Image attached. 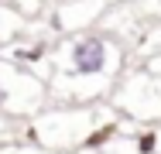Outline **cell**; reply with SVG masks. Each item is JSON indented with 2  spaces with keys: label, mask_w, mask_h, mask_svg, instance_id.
<instances>
[{
  "label": "cell",
  "mask_w": 161,
  "mask_h": 154,
  "mask_svg": "<svg viewBox=\"0 0 161 154\" xmlns=\"http://www.w3.org/2000/svg\"><path fill=\"white\" fill-rule=\"evenodd\" d=\"M48 106V82L0 55V117L28 123Z\"/></svg>",
  "instance_id": "obj_3"
},
{
  "label": "cell",
  "mask_w": 161,
  "mask_h": 154,
  "mask_svg": "<svg viewBox=\"0 0 161 154\" xmlns=\"http://www.w3.org/2000/svg\"><path fill=\"white\" fill-rule=\"evenodd\" d=\"M124 72H127V45L110 31L93 28L82 34H65L58 38L52 55L48 103L58 106L110 103Z\"/></svg>",
  "instance_id": "obj_1"
},
{
  "label": "cell",
  "mask_w": 161,
  "mask_h": 154,
  "mask_svg": "<svg viewBox=\"0 0 161 154\" xmlns=\"http://www.w3.org/2000/svg\"><path fill=\"white\" fill-rule=\"evenodd\" d=\"M7 3H10L14 10H21L31 24H34V21H41V17H48V10H52L48 0H7Z\"/></svg>",
  "instance_id": "obj_6"
},
{
  "label": "cell",
  "mask_w": 161,
  "mask_h": 154,
  "mask_svg": "<svg viewBox=\"0 0 161 154\" xmlns=\"http://www.w3.org/2000/svg\"><path fill=\"white\" fill-rule=\"evenodd\" d=\"M21 137H24V123H21V120H10V117H0V144L21 140Z\"/></svg>",
  "instance_id": "obj_7"
},
{
  "label": "cell",
  "mask_w": 161,
  "mask_h": 154,
  "mask_svg": "<svg viewBox=\"0 0 161 154\" xmlns=\"http://www.w3.org/2000/svg\"><path fill=\"white\" fill-rule=\"evenodd\" d=\"M0 154H48V151H41L38 144H31V140H7V144H0Z\"/></svg>",
  "instance_id": "obj_8"
},
{
  "label": "cell",
  "mask_w": 161,
  "mask_h": 154,
  "mask_svg": "<svg viewBox=\"0 0 161 154\" xmlns=\"http://www.w3.org/2000/svg\"><path fill=\"white\" fill-rule=\"evenodd\" d=\"M72 154H103L99 147H93V144H86V147H79V151H72Z\"/></svg>",
  "instance_id": "obj_9"
},
{
  "label": "cell",
  "mask_w": 161,
  "mask_h": 154,
  "mask_svg": "<svg viewBox=\"0 0 161 154\" xmlns=\"http://www.w3.org/2000/svg\"><path fill=\"white\" fill-rule=\"evenodd\" d=\"M124 117L113 103H86V106H58L48 103L41 113H34L24 123V140L38 144L48 154H72L86 144H93L99 130Z\"/></svg>",
  "instance_id": "obj_2"
},
{
  "label": "cell",
  "mask_w": 161,
  "mask_h": 154,
  "mask_svg": "<svg viewBox=\"0 0 161 154\" xmlns=\"http://www.w3.org/2000/svg\"><path fill=\"white\" fill-rule=\"evenodd\" d=\"M28 28H31V21L21 10H14L7 0H0V48H7L10 41H17Z\"/></svg>",
  "instance_id": "obj_5"
},
{
  "label": "cell",
  "mask_w": 161,
  "mask_h": 154,
  "mask_svg": "<svg viewBox=\"0 0 161 154\" xmlns=\"http://www.w3.org/2000/svg\"><path fill=\"white\" fill-rule=\"evenodd\" d=\"M48 3H55V0H48Z\"/></svg>",
  "instance_id": "obj_10"
},
{
  "label": "cell",
  "mask_w": 161,
  "mask_h": 154,
  "mask_svg": "<svg viewBox=\"0 0 161 154\" xmlns=\"http://www.w3.org/2000/svg\"><path fill=\"white\" fill-rule=\"evenodd\" d=\"M103 14H106V0H55L45 21L58 38H65V34L93 31L103 21Z\"/></svg>",
  "instance_id": "obj_4"
}]
</instances>
